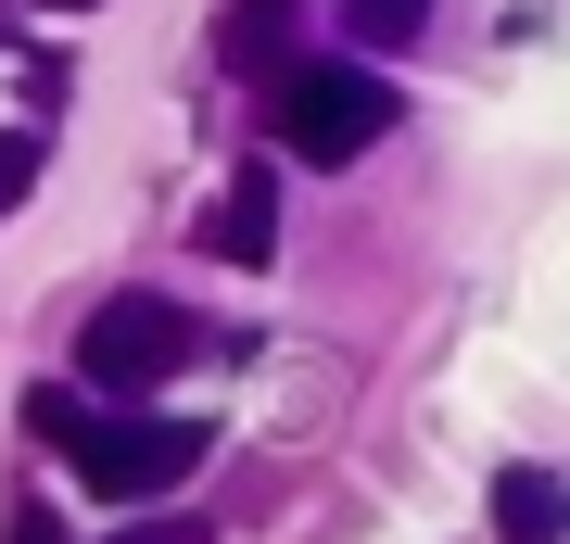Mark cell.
<instances>
[{
	"instance_id": "cell-1",
	"label": "cell",
	"mask_w": 570,
	"mask_h": 544,
	"mask_svg": "<svg viewBox=\"0 0 570 544\" xmlns=\"http://www.w3.org/2000/svg\"><path fill=\"white\" fill-rule=\"evenodd\" d=\"M266 127H279L292 165H355L393 127V89L367 77V63H292V77L266 89Z\"/></svg>"
},
{
	"instance_id": "cell-2",
	"label": "cell",
	"mask_w": 570,
	"mask_h": 544,
	"mask_svg": "<svg viewBox=\"0 0 570 544\" xmlns=\"http://www.w3.org/2000/svg\"><path fill=\"white\" fill-rule=\"evenodd\" d=\"M63 456H77L89 494H165L204 468V418H102V405H77Z\"/></svg>"
},
{
	"instance_id": "cell-3",
	"label": "cell",
	"mask_w": 570,
	"mask_h": 544,
	"mask_svg": "<svg viewBox=\"0 0 570 544\" xmlns=\"http://www.w3.org/2000/svg\"><path fill=\"white\" fill-rule=\"evenodd\" d=\"M178 355H190V317L165 291H115V304H89V329H77V380L89 393H165Z\"/></svg>"
},
{
	"instance_id": "cell-4",
	"label": "cell",
	"mask_w": 570,
	"mask_h": 544,
	"mask_svg": "<svg viewBox=\"0 0 570 544\" xmlns=\"http://www.w3.org/2000/svg\"><path fill=\"white\" fill-rule=\"evenodd\" d=\"M204 254L216 266H266L279 254V190H266V165H242V178L204 202Z\"/></svg>"
},
{
	"instance_id": "cell-5",
	"label": "cell",
	"mask_w": 570,
	"mask_h": 544,
	"mask_svg": "<svg viewBox=\"0 0 570 544\" xmlns=\"http://www.w3.org/2000/svg\"><path fill=\"white\" fill-rule=\"evenodd\" d=\"M558 532H570L558 468H508V482H494V544H558Z\"/></svg>"
},
{
	"instance_id": "cell-6",
	"label": "cell",
	"mask_w": 570,
	"mask_h": 544,
	"mask_svg": "<svg viewBox=\"0 0 570 544\" xmlns=\"http://www.w3.org/2000/svg\"><path fill=\"white\" fill-rule=\"evenodd\" d=\"M343 26H355V51H406L431 26V0H343Z\"/></svg>"
},
{
	"instance_id": "cell-7",
	"label": "cell",
	"mask_w": 570,
	"mask_h": 544,
	"mask_svg": "<svg viewBox=\"0 0 570 544\" xmlns=\"http://www.w3.org/2000/svg\"><path fill=\"white\" fill-rule=\"evenodd\" d=\"M279 26H292V0H228L216 39H228V63H266V51H279Z\"/></svg>"
},
{
	"instance_id": "cell-8",
	"label": "cell",
	"mask_w": 570,
	"mask_h": 544,
	"mask_svg": "<svg viewBox=\"0 0 570 544\" xmlns=\"http://www.w3.org/2000/svg\"><path fill=\"white\" fill-rule=\"evenodd\" d=\"M39 190V127H0V216Z\"/></svg>"
},
{
	"instance_id": "cell-9",
	"label": "cell",
	"mask_w": 570,
	"mask_h": 544,
	"mask_svg": "<svg viewBox=\"0 0 570 544\" xmlns=\"http://www.w3.org/2000/svg\"><path fill=\"white\" fill-rule=\"evenodd\" d=\"M0 544H77V532H63V506H51V494H13V520H0Z\"/></svg>"
},
{
	"instance_id": "cell-10",
	"label": "cell",
	"mask_w": 570,
	"mask_h": 544,
	"mask_svg": "<svg viewBox=\"0 0 570 544\" xmlns=\"http://www.w3.org/2000/svg\"><path fill=\"white\" fill-rule=\"evenodd\" d=\"M115 544H204V520H127Z\"/></svg>"
},
{
	"instance_id": "cell-11",
	"label": "cell",
	"mask_w": 570,
	"mask_h": 544,
	"mask_svg": "<svg viewBox=\"0 0 570 544\" xmlns=\"http://www.w3.org/2000/svg\"><path fill=\"white\" fill-rule=\"evenodd\" d=\"M39 13H102V0H39Z\"/></svg>"
}]
</instances>
